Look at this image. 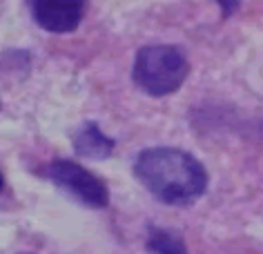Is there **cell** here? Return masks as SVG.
<instances>
[{
	"label": "cell",
	"mask_w": 263,
	"mask_h": 254,
	"mask_svg": "<svg viewBox=\"0 0 263 254\" xmlns=\"http://www.w3.org/2000/svg\"><path fill=\"white\" fill-rule=\"evenodd\" d=\"M134 177L167 205H190L208 190V172L190 152L176 147H149L136 156Z\"/></svg>",
	"instance_id": "1"
},
{
	"label": "cell",
	"mask_w": 263,
	"mask_h": 254,
	"mask_svg": "<svg viewBox=\"0 0 263 254\" xmlns=\"http://www.w3.org/2000/svg\"><path fill=\"white\" fill-rule=\"evenodd\" d=\"M190 74L185 54L172 45H147L134 58V83L147 96H170L179 92Z\"/></svg>",
	"instance_id": "2"
},
{
	"label": "cell",
	"mask_w": 263,
	"mask_h": 254,
	"mask_svg": "<svg viewBox=\"0 0 263 254\" xmlns=\"http://www.w3.org/2000/svg\"><path fill=\"white\" fill-rule=\"evenodd\" d=\"M47 177L54 185H58L69 197H74L78 203L87 207L101 210V207H107L109 203L107 185L76 161H69V159L51 161L47 167Z\"/></svg>",
	"instance_id": "3"
},
{
	"label": "cell",
	"mask_w": 263,
	"mask_h": 254,
	"mask_svg": "<svg viewBox=\"0 0 263 254\" xmlns=\"http://www.w3.org/2000/svg\"><path fill=\"white\" fill-rule=\"evenodd\" d=\"M27 7L38 27L51 34H69L81 25L87 0H27Z\"/></svg>",
	"instance_id": "4"
},
{
	"label": "cell",
	"mask_w": 263,
	"mask_h": 254,
	"mask_svg": "<svg viewBox=\"0 0 263 254\" xmlns=\"http://www.w3.org/2000/svg\"><path fill=\"white\" fill-rule=\"evenodd\" d=\"M74 152L83 159H107L114 152V139H109L96 123H85L74 136Z\"/></svg>",
	"instance_id": "5"
},
{
	"label": "cell",
	"mask_w": 263,
	"mask_h": 254,
	"mask_svg": "<svg viewBox=\"0 0 263 254\" xmlns=\"http://www.w3.org/2000/svg\"><path fill=\"white\" fill-rule=\"evenodd\" d=\"M147 250L152 254H187L185 243L176 232L163 230V227H152L147 234Z\"/></svg>",
	"instance_id": "6"
},
{
	"label": "cell",
	"mask_w": 263,
	"mask_h": 254,
	"mask_svg": "<svg viewBox=\"0 0 263 254\" xmlns=\"http://www.w3.org/2000/svg\"><path fill=\"white\" fill-rule=\"evenodd\" d=\"M214 3L219 5V9H221V16H223V18H230L236 9L241 7V0H214Z\"/></svg>",
	"instance_id": "7"
},
{
	"label": "cell",
	"mask_w": 263,
	"mask_h": 254,
	"mask_svg": "<svg viewBox=\"0 0 263 254\" xmlns=\"http://www.w3.org/2000/svg\"><path fill=\"white\" fill-rule=\"evenodd\" d=\"M3 187H5V177H3V172H0V192H3Z\"/></svg>",
	"instance_id": "8"
}]
</instances>
